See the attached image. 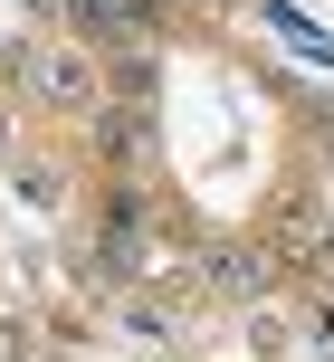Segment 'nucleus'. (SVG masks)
<instances>
[{
	"instance_id": "1",
	"label": "nucleus",
	"mask_w": 334,
	"mask_h": 362,
	"mask_svg": "<svg viewBox=\"0 0 334 362\" xmlns=\"http://www.w3.org/2000/svg\"><path fill=\"white\" fill-rule=\"evenodd\" d=\"M29 86L48 95L57 115H96V67H86V48H38V57H29Z\"/></svg>"
},
{
	"instance_id": "2",
	"label": "nucleus",
	"mask_w": 334,
	"mask_h": 362,
	"mask_svg": "<svg viewBox=\"0 0 334 362\" xmlns=\"http://www.w3.org/2000/svg\"><path fill=\"white\" fill-rule=\"evenodd\" d=\"M76 38H96V48H144L153 38V10L144 0H67Z\"/></svg>"
},
{
	"instance_id": "3",
	"label": "nucleus",
	"mask_w": 334,
	"mask_h": 362,
	"mask_svg": "<svg viewBox=\"0 0 334 362\" xmlns=\"http://www.w3.org/2000/svg\"><path fill=\"white\" fill-rule=\"evenodd\" d=\"M210 286H229V296H248V286H267V267H258V257H248V248H229L220 267H210Z\"/></svg>"
}]
</instances>
